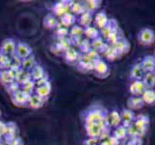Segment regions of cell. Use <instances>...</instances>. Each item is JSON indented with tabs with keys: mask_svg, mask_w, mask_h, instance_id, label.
Segmentation results:
<instances>
[{
	"mask_svg": "<svg viewBox=\"0 0 155 145\" xmlns=\"http://www.w3.org/2000/svg\"><path fill=\"white\" fill-rule=\"evenodd\" d=\"M84 4L85 6L86 11L93 14L95 11H97V10L101 7L102 2L99 1V0H87V1L84 2Z\"/></svg>",
	"mask_w": 155,
	"mask_h": 145,
	"instance_id": "e575fe53",
	"label": "cell"
},
{
	"mask_svg": "<svg viewBox=\"0 0 155 145\" xmlns=\"http://www.w3.org/2000/svg\"><path fill=\"white\" fill-rule=\"evenodd\" d=\"M19 87H21V85H19L18 82L14 81V82H12L11 84H9L8 86H6V88H7L8 93L10 95H13L14 93H16L17 91H18L19 89H21Z\"/></svg>",
	"mask_w": 155,
	"mask_h": 145,
	"instance_id": "7bdbcfd3",
	"label": "cell"
},
{
	"mask_svg": "<svg viewBox=\"0 0 155 145\" xmlns=\"http://www.w3.org/2000/svg\"><path fill=\"white\" fill-rule=\"evenodd\" d=\"M101 140L99 138H91V137H88L87 139L84 140V145H99Z\"/></svg>",
	"mask_w": 155,
	"mask_h": 145,
	"instance_id": "ee69618b",
	"label": "cell"
},
{
	"mask_svg": "<svg viewBox=\"0 0 155 145\" xmlns=\"http://www.w3.org/2000/svg\"><path fill=\"white\" fill-rule=\"evenodd\" d=\"M30 74H31V79H32L33 81H37L39 79H43V77H45L48 75L46 70L44 69V67H42L41 65H39V64L36 65L30 71Z\"/></svg>",
	"mask_w": 155,
	"mask_h": 145,
	"instance_id": "4316f807",
	"label": "cell"
},
{
	"mask_svg": "<svg viewBox=\"0 0 155 145\" xmlns=\"http://www.w3.org/2000/svg\"><path fill=\"white\" fill-rule=\"evenodd\" d=\"M36 65H38V63H37V60L35 59V56L33 54L31 56L25 58V59L21 60V69L25 71L30 72Z\"/></svg>",
	"mask_w": 155,
	"mask_h": 145,
	"instance_id": "f546056e",
	"label": "cell"
},
{
	"mask_svg": "<svg viewBox=\"0 0 155 145\" xmlns=\"http://www.w3.org/2000/svg\"><path fill=\"white\" fill-rule=\"evenodd\" d=\"M142 80L144 83L145 87H147V89L155 88V74L154 72H145Z\"/></svg>",
	"mask_w": 155,
	"mask_h": 145,
	"instance_id": "f1b7e54d",
	"label": "cell"
},
{
	"mask_svg": "<svg viewBox=\"0 0 155 145\" xmlns=\"http://www.w3.org/2000/svg\"><path fill=\"white\" fill-rule=\"evenodd\" d=\"M142 99L145 105H155V90L147 89L142 95Z\"/></svg>",
	"mask_w": 155,
	"mask_h": 145,
	"instance_id": "d6a6232c",
	"label": "cell"
},
{
	"mask_svg": "<svg viewBox=\"0 0 155 145\" xmlns=\"http://www.w3.org/2000/svg\"><path fill=\"white\" fill-rule=\"evenodd\" d=\"M43 24H44V26H45V28L54 29V28H57L58 25H59V21H58V19L56 18L54 14H48L44 18Z\"/></svg>",
	"mask_w": 155,
	"mask_h": 145,
	"instance_id": "cb8c5ba5",
	"label": "cell"
},
{
	"mask_svg": "<svg viewBox=\"0 0 155 145\" xmlns=\"http://www.w3.org/2000/svg\"><path fill=\"white\" fill-rule=\"evenodd\" d=\"M0 116H1V111H0Z\"/></svg>",
	"mask_w": 155,
	"mask_h": 145,
	"instance_id": "7dc6e473",
	"label": "cell"
},
{
	"mask_svg": "<svg viewBox=\"0 0 155 145\" xmlns=\"http://www.w3.org/2000/svg\"><path fill=\"white\" fill-rule=\"evenodd\" d=\"M110 21V18L108 17V14L105 11L98 12L94 17V24L95 27L98 28L99 30H103V29L108 25V23Z\"/></svg>",
	"mask_w": 155,
	"mask_h": 145,
	"instance_id": "8fae6325",
	"label": "cell"
},
{
	"mask_svg": "<svg viewBox=\"0 0 155 145\" xmlns=\"http://www.w3.org/2000/svg\"><path fill=\"white\" fill-rule=\"evenodd\" d=\"M33 53L32 47L26 43L18 42L17 43V47H16V56H18L21 60L25 59V58L31 56Z\"/></svg>",
	"mask_w": 155,
	"mask_h": 145,
	"instance_id": "ba28073f",
	"label": "cell"
},
{
	"mask_svg": "<svg viewBox=\"0 0 155 145\" xmlns=\"http://www.w3.org/2000/svg\"><path fill=\"white\" fill-rule=\"evenodd\" d=\"M16 79V72H14L11 70H4L0 71V82L6 87L12 82L15 81Z\"/></svg>",
	"mask_w": 155,
	"mask_h": 145,
	"instance_id": "e0dca14e",
	"label": "cell"
},
{
	"mask_svg": "<svg viewBox=\"0 0 155 145\" xmlns=\"http://www.w3.org/2000/svg\"><path fill=\"white\" fill-rule=\"evenodd\" d=\"M79 47L80 51L82 53V54H87L91 50H92V47H91V42L88 40V39H82L81 41V43L79 44Z\"/></svg>",
	"mask_w": 155,
	"mask_h": 145,
	"instance_id": "74e56055",
	"label": "cell"
},
{
	"mask_svg": "<svg viewBox=\"0 0 155 145\" xmlns=\"http://www.w3.org/2000/svg\"><path fill=\"white\" fill-rule=\"evenodd\" d=\"M108 110L99 104L91 105L81 114L84 124L103 123L108 121Z\"/></svg>",
	"mask_w": 155,
	"mask_h": 145,
	"instance_id": "6da1fadb",
	"label": "cell"
},
{
	"mask_svg": "<svg viewBox=\"0 0 155 145\" xmlns=\"http://www.w3.org/2000/svg\"><path fill=\"white\" fill-rule=\"evenodd\" d=\"M121 115V125H123L125 128H128L130 126H132L135 123L136 120V114L133 110L129 108H124L120 112Z\"/></svg>",
	"mask_w": 155,
	"mask_h": 145,
	"instance_id": "9c48e42d",
	"label": "cell"
},
{
	"mask_svg": "<svg viewBox=\"0 0 155 145\" xmlns=\"http://www.w3.org/2000/svg\"><path fill=\"white\" fill-rule=\"evenodd\" d=\"M84 130L88 137L100 138V137L104 132L110 130V126L109 125L108 121L103 123H90L84 124Z\"/></svg>",
	"mask_w": 155,
	"mask_h": 145,
	"instance_id": "7a4b0ae2",
	"label": "cell"
},
{
	"mask_svg": "<svg viewBox=\"0 0 155 145\" xmlns=\"http://www.w3.org/2000/svg\"><path fill=\"white\" fill-rule=\"evenodd\" d=\"M147 90L143 80H133L129 85V92L132 96L142 97V95Z\"/></svg>",
	"mask_w": 155,
	"mask_h": 145,
	"instance_id": "30bf717a",
	"label": "cell"
},
{
	"mask_svg": "<svg viewBox=\"0 0 155 145\" xmlns=\"http://www.w3.org/2000/svg\"><path fill=\"white\" fill-rule=\"evenodd\" d=\"M93 14L90 13V12H85L82 14H81L79 19H78V21H79V25L84 27V28H86L91 25L92 21H93Z\"/></svg>",
	"mask_w": 155,
	"mask_h": 145,
	"instance_id": "484cf974",
	"label": "cell"
},
{
	"mask_svg": "<svg viewBox=\"0 0 155 145\" xmlns=\"http://www.w3.org/2000/svg\"><path fill=\"white\" fill-rule=\"evenodd\" d=\"M33 89H35V83H34L33 80H30V81L26 82V83H24L23 85H21V90L23 92H25V93L28 95L32 94Z\"/></svg>",
	"mask_w": 155,
	"mask_h": 145,
	"instance_id": "ab89813d",
	"label": "cell"
},
{
	"mask_svg": "<svg viewBox=\"0 0 155 145\" xmlns=\"http://www.w3.org/2000/svg\"><path fill=\"white\" fill-rule=\"evenodd\" d=\"M45 104V101L42 100L40 97L37 96L36 94H32L29 96V99H28V106L31 108H34V109H37V108H40L44 105Z\"/></svg>",
	"mask_w": 155,
	"mask_h": 145,
	"instance_id": "83f0119b",
	"label": "cell"
},
{
	"mask_svg": "<svg viewBox=\"0 0 155 145\" xmlns=\"http://www.w3.org/2000/svg\"><path fill=\"white\" fill-rule=\"evenodd\" d=\"M143 75H144V72H143V67L140 65V62L135 63V64L131 67V70H130V79H131L142 80Z\"/></svg>",
	"mask_w": 155,
	"mask_h": 145,
	"instance_id": "d6986e66",
	"label": "cell"
},
{
	"mask_svg": "<svg viewBox=\"0 0 155 145\" xmlns=\"http://www.w3.org/2000/svg\"><path fill=\"white\" fill-rule=\"evenodd\" d=\"M70 36L71 38H82V35H84V28L80 26L79 24H75L70 29Z\"/></svg>",
	"mask_w": 155,
	"mask_h": 145,
	"instance_id": "f35d334b",
	"label": "cell"
},
{
	"mask_svg": "<svg viewBox=\"0 0 155 145\" xmlns=\"http://www.w3.org/2000/svg\"><path fill=\"white\" fill-rule=\"evenodd\" d=\"M154 90H155V88H154Z\"/></svg>",
	"mask_w": 155,
	"mask_h": 145,
	"instance_id": "f907efd6",
	"label": "cell"
},
{
	"mask_svg": "<svg viewBox=\"0 0 155 145\" xmlns=\"http://www.w3.org/2000/svg\"><path fill=\"white\" fill-rule=\"evenodd\" d=\"M108 122L110 128H116L121 125V115L117 110H111L108 114Z\"/></svg>",
	"mask_w": 155,
	"mask_h": 145,
	"instance_id": "7402d4cb",
	"label": "cell"
},
{
	"mask_svg": "<svg viewBox=\"0 0 155 145\" xmlns=\"http://www.w3.org/2000/svg\"><path fill=\"white\" fill-rule=\"evenodd\" d=\"M84 35L87 39H91V40H95V39L101 37V32L98 28L95 26H88L84 28Z\"/></svg>",
	"mask_w": 155,
	"mask_h": 145,
	"instance_id": "1f68e13d",
	"label": "cell"
},
{
	"mask_svg": "<svg viewBox=\"0 0 155 145\" xmlns=\"http://www.w3.org/2000/svg\"><path fill=\"white\" fill-rule=\"evenodd\" d=\"M91 47H92V50H94L96 51H98L99 53H102V54H103V53L108 50L110 45L108 43H105L102 37H99V38L95 39V40H92Z\"/></svg>",
	"mask_w": 155,
	"mask_h": 145,
	"instance_id": "ffe728a7",
	"label": "cell"
},
{
	"mask_svg": "<svg viewBox=\"0 0 155 145\" xmlns=\"http://www.w3.org/2000/svg\"><path fill=\"white\" fill-rule=\"evenodd\" d=\"M134 126L136 127V129L138 130V132L140 134V137H143V135L147 134V132L148 130V127H149V118L148 116L144 115V114H140L136 117Z\"/></svg>",
	"mask_w": 155,
	"mask_h": 145,
	"instance_id": "8992f818",
	"label": "cell"
},
{
	"mask_svg": "<svg viewBox=\"0 0 155 145\" xmlns=\"http://www.w3.org/2000/svg\"><path fill=\"white\" fill-rule=\"evenodd\" d=\"M127 134H128V137H130L131 139H132V138H137V137H140L139 132H138V130L136 129V127L134 126V124L127 128Z\"/></svg>",
	"mask_w": 155,
	"mask_h": 145,
	"instance_id": "b9f144b4",
	"label": "cell"
},
{
	"mask_svg": "<svg viewBox=\"0 0 155 145\" xmlns=\"http://www.w3.org/2000/svg\"><path fill=\"white\" fill-rule=\"evenodd\" d=\"M64 57H65V60L68 63H75L78 62L81 57V53L80 51H78L75 47H70L69 50H66L64 52Z\"/></svg>",
	"mask_w": 155,
	"mask_h": 145,
	"instance_id": "d4e9b609",
	"label": "cell"
},
{
	"mask_svg": "<svg viewBox=\"0 0 155 145\" xmlns=\"http://www.w3.org/2000/svg\"><path fill=\"white\" fill-rule=\"evenodd\" d=\"M12 64V57L0 53V71L9 70Z\"/></svg>",
	"mask_w": 155,
	"mask_h": 145,
	"instance_id": "8d00e7d4",
	"label": "cell"
},
{
	"mask_svg": "<svg viewBox=\"0 0 155 145\" xmlns=\"http://www.w3.org/2000/svg\"><path fill=\"white\" fill-rule=\"evenodd\" d=\"M104 56L108 59L109 61H114L116 59H118V58L120 57V55L118 54V52L116 51V50L114 47H111L110 46L108 47V50H107L104 53Z\"/></svg>",
	"mask_w": 155,
	"mask_h": 145,
	"instance_id": "d590c367",
	"label": "cell"
},
{
	"mask_svg": "<svg viewBox=\"0 0 155 145\" xmlns=\"http://www.w3.org/2000/svg\"><path fill=\"white\" fill-rule=\"evenodd\" d=\"M29 96H30V95L26 94L25 92H23L21 89H19L18 91L16 92V93H14L13 95H11V99H12L13 103L16 105H18V106L26 105L27 103H28Z\"/></svg>",
	"mask_w": 155,
	"mask_h": 145,
	"instance_id": "7c38bea8",
	"label": "cell"
},
{
	"mask_svg": "<svg viewBox=\"0 0 155 145\" xmlns=\"http://www.w3.org/2000/svg\"><path fill=\"white\" fill-rule=\"evenodd\" d=\"M70 12L72 14H74L75 16H81L84 13L86 12V9L84 2H77V1H73L72 6L70 9Z\"/></svg>",
	"mask_w": 155,
	"mask_h": 145,
	"instance_id": "4dcf8cb0",
	"label": "cell"
},
{
	"mask_svg": "<svg viewBox=\"0 0 155 145\" xmlns=\"http://www.w3.org/2000/svg\"><path fill=\"white\" fill-rule=\"evenodd\" d=\"M154 57H155V51H154Z\"/></svg>",
	"mask_w": 155,
	"mask_h": 145,
	"instance_id": "c3c4849f",
	"label": "cell"
},
{
	"mask_svg": "<svg viewBox=\"0 0 155 145\" xmlns=\"http://www.w3.org/2000/svg\"><path fill=\"white\" fill-rule=\"evenodd\" d=\"M107 140H108L110 145H119V140L117 138H115L114 135H110Z\"/></svg>",
	"mask_w": 155,
	"mask_h": 145,
	"instance_id": "bcb514c9",
	"label": "cell"
},
{
	"mask_svg": "<svg viewBox=\"0 0 155 145\" xmlns=\"http://www.w3.org/2000/svg\"><path fill=\"white\" fill-rule=\"evenodd\" d=\"M69 33H70V29L66 28V27H63L60 25V24L56 28V34L59 38H66L67 35H69Z\"/></svg>",
	"mask_w": 155,
	"mask_h": 145,
	"instance_id": "60d3db41",
	"label": "cell"
},
{
	"mask_svg": "<svg viewBox=\"0 0 155 145\" xmlns=\"http://www.w3.org/2000/svg\"><path fill=\"white\" fill-rule=\"evenodd\" d=\"M113 135H114V137L115 138H117V139L119 140V141H120V140L125 139L126 137H128L127 128H125L123 125L118 126V127H116V128L114 130Z\"/></svg>",
	"mask_w": 155,
	"mask_h": 145,
	"instance_id": "836d02e7",
	"label": "cell"
},
{
	"mask_svg": "<svg viewBox=\"0 0 155 145\" xmlns=\"http://www.w3.org/2000/svg\"><path fill=\"white\" fill-rule=\"evenodd\" d=\"M138 41L142 46H152L155 42V32L148 27L140 29L138 33Z\"/></svg>",
	"mask_w": 155,
	"mask_h": 145,
	"instance_id": "3957f363",
	"label": "cell"
},
{
	"mask_svg": "<svg viewBox=\"0 0 155 145\" xmlns=\"http://www.w3.org/2000/svg\"><path fill=\"white\" fill-rule=\"evenodd\" d=\"M77 21V17L74 14H72L71 12L65 14L64 16H62L60 18V21L59 24L63 27L69 28L70 26H74L75 23Z\"/></svg>",
	"mask_w": 155,
	"mask_h": 145,
	"instance_id": "603a6c76",
	"label": "cell"
},
{
	"mask_svg": "<svg viewBox=\"0 0 155 145\" xmlns=\"http://www.w3.org/2000/svg\"><path fill=\"white\" fill-rule=\"evenodd\" d=\"M154 72V74H155V71H154V72Z\"/></svg>",
	"mask_w": 155,
	"mask_h": 145,
	"instance_id": "681fc988",
	"label": "cell"
},
{
	"mask_svg": "<svg viewBox=\"0 0 155 145\" xmlns=\"http://www.w3.org/2000/svg\"><path fill=\"white\" fill-rule=\"evenodd\" d=\"M72 3L73 1H65V0L56 2L52 7L53 14H54L55 17H60V18L62 16H64L65 14L70 12Z\"/></svg>",
	"mask_w": 155,
	"mask_h": 145,
	"instance_id": "52a82bcc",
	"label": "cell"
},
{
	"mask_svg": "<svg viewBox=\"0 0 155 145\" xmlns=\"http://www.w3.org/2000/svg\"><path fill=\"white\" fill-rule=\"evenodd\" d=\"M51 81H48V83L44 84L42 86H39L35 88V94L37 96H39L42 100L44 101H47L48 99V96L51 95Z\"/></svg>",
	"mask_w": 155,
	"mask_h": 145,
	"instance_id": "2e32d148",
	"label": "cell"
},
{
	"mask_svg": "<svg viewBox=\"0 0 155 145\" xmlns=\"http://www.w3.org/2000/svg\"><path fill=\"white\" fill-rule=\"evenodd\" d=\"M9 145H22V141H21V138H18V137H15L13 139H11L10 141L7 142Z\"/></svg>",
	"mask_w": 155,
	"mask_h": 145,
	"instance_id": "f6af8a7d",
	"label": "cell"
},
{
	"mask_svg": "<svg viewBox=\"0 0 155 145\" xmlns=\"http://www.w3.org/2000/svg\"><path fill=\"white\" fill-rule=\"evenodd\" d=\"M111 47H114L115 48L116 51L118 52V54L120 56H122L124 54H127L130 50V44H129L127 39H125L124 37L121 38L119 41H117L114 45H113Z\"/></svg>",
	"mask_w": 155,
	"mask_h": 145,
	"instance_id": "9a60e30c",
	"label": "cell"
},
{
	"mask_svg": "<svg viewBox=\"0 0 155 145\" xmlns=\"http://www.w3.org/2000/svg\"><path fill=\"white\" fill-rule=\"evenodd\" d=\"M144 102L143 101L142 97H137V96H131L127 100V106L131 110H138L143 108L144 106Z\"/></svg>",
	"mask_w": 155,
	"mask_h": 145,
	"instance_id": "ac0fdd59",
	"label": "cell"
},
{
	"mask_svg": "<svg viewBox=\"0 0 155 145\" xmlns=\"http://www.w3.org/2000/svg\"><path fill=\"white\" fill-rule=\"evenodd\" d=\"M17 43L13 38H6L2 41L0 45V53L10 57H13L16 54Z\"/></svg>",
	"mask_w": 155,
	"mask_h": 145,
	"instance_id": "5b68a950",
	"label": "cell"
},
{
	"mask_svg": "<svg viewBox=\"0 0 155 145\" xmlns=\"http://www.w3.org/2000/svg\"><path fill=\"white\" fill-rule=\"evenodd\" d=\"M30 80H32V79H31V74L29 71L21 69L18 72H16V79H15V81L18 82L21 86Z\"/></svg>",
	"mask_w": 155,
	"mask_h": 145,
	"instance_id": "44dd1931",
	"label": "cell"
},
{
	"mask_svg": "<svg viewBox=\"0 0 155 145\" xmlns=\"http://www.w3.org/2000/svg\"><path fill=\"white\" fill-rule=\"evenodd\" d=\"M117 30H119V27H118V24H117V21H115L114 18H110V21L108 23V25H107L103 30H101V37L105 38L106 40L108 39L111 34L116 32Z\"/></svg>",
	"mask_w": 155,
	"mask_h": 145,
	"instance_id": "5bb4252c",
	"label": "cell"
},
{
	"mask_svg": "<svg viewBox=\"0 0 155 145\" xmlns=\"http://www.w3.org/2000/svg\"><path fill=\"white\" fill-rule=\"evenodd\" d=\"M143 70L145 72H153L155 71V57L154 55H145L140 61Z\"/></svg>",
	"mask_w": 155,
	"mask_h": 145,
	"instance_id": "4fadbf2b",
	"label": "cell"
},
{
	"mask_svg": "<svg viewBox=\"0 0 155 145\" xmlns=\"http://www.w3.org/2000/svg\"><path fill=\"white\" fill-rule=\"evenodd\" d=\"M92 71H94L95 75L100 79H105L110 74V68L108 64L101 57L93 61V69H92Z\"/></svg>",
	"mask_w": 155,
	"mask_h": 145,
	"instance_id": "277c9868",
	"label": "cell"
}]
</instances>
